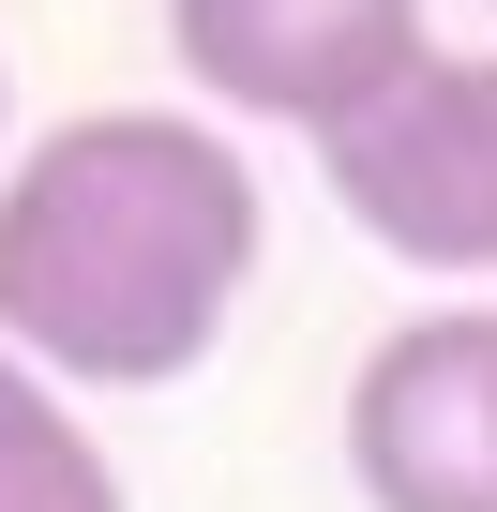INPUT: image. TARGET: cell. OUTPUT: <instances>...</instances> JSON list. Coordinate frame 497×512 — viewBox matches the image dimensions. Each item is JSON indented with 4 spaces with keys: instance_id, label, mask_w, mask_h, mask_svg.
Wrapping results in <instances>:
<instances>
[{
    "instance_id": "cell-3",
    "label": "cell",
    "mask_w": 497,
    "mask_h": 512,
    "mask_svg": "<svg viewBox=\"0 0 497 512\" xmlns=\"http://www.w3.org/2000/svg\"><path fill=\"white\" fill-rule=\"evenodd\" d=\"M166 61L226 121H287V136L332 151L437 46H422V0H166Z\"/></svg>"
},
{
    "instance_id": "cell-1",
    "label": "cell",
    "mask_w": 497,
    "mask_h": 512,
    "mask_svg": "<svg viewBox=\"0 0 497 512\" xmlns=\"http://www.w3.org/2000/svg\"><path fill=\"white\" fill-rule=\"evenodd\" d=\"M272 196L196 106H76L0 166V347L61 392H166L226 347Z\"/></svg>"
},
{
    "instance_id": "cell-2",
    "label": "cell",
    "mask_w": 497,
    "mask_h": 512,
    "mask_svg": "<svg viewBox=\"0 0 497 512\" xmlns=\"http://www.w3.org/2000/svg\"><path fill=\"white\" fill-rule=\"evenodd\" d=\"M317 181H332V211H347L377 256L482 287V272H497V61H452V46H437L377 121H347V136L317 151Z\"/></svg>"
},
{
    "instance_id": "cell-6",
    "label": "cell",
    "mask_w": 497,
    "mask_h": 512,
    "mask_svg": "<svg viewBox=\"0 0 497 512\" xmlns=\"http://www.w3.org/2000/svg\"><path fill=\"white\" fill-rule=\"evenodd\" d=\"M0 121H16V91H0Z\"/></svg>"
},
{
    "instance_id": "cell-5",
    "label": "cell",
    "mask_w": 497,
    "mask_h": 512,
    "mask_svg": "<svg viewBox=\"0 0 497 512\" xmlns=\"http://www.w3.org/2000/svg\"><path fill=\"white\" fill-rule=\"evenodd\" d=\"M0 512H136L121 497V452L76 422L61 377H31L16 347H0Z\"/></svg>"
},
{
    "instance_id": "cell-4",
    "label": "cell",
    "mask_w": 497,
    "mask_h": 512,
    "mask_svg": "<svg viewBox=\"0 0 497 512\" xmlns=\"http://www.w3.org/2000/svg\"><path fill=\"white\" fill-rule=\"evenodd\" d=\"M362 512H497V302L392 317L347 377Z\"/></svg>"
}]
</instances>
